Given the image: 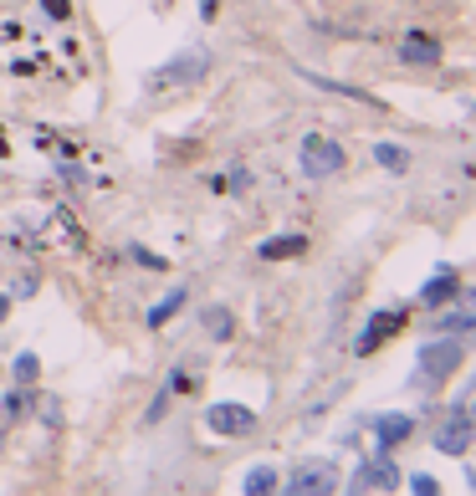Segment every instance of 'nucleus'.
<instances>
[{"label":"nucleus","instance_id":"f257e3e1","mask_svg":"<svg viewBox=\"0 0 476 496\" xmlns=\"http://www.w3.org/2000/svg\"><path fill=\"white\" fill-rule=\"evenodd\" d=\"M466 364V343L456 338V332H446V338H431L425 348H420V369H415V389L431 394L435 384H446L456 369Z\"/></svg>","mask_w":476,"mask_h":496},{"label":"nucleus","instance_id":"f03ea898","mask_svg":"<svg viewBox=\"0 0 476 496\" xmlns=\"http://www.w3.org/2000/svg\"><path fill=\"white\" fill-rule=\"evenodd\" d=\"M297 164H303L308 180H333V174H343L349 154H343V144H333V139H323V133H308L303 148H297Z\"/></svg>","mask_w":476,"mask_h":496},{"label":"nucleus","instance_id":"7ed1b4c3","mask_svg":"<svg viewBox=\"0 0 476 496\" xmlns=\"http://www.w3.org/2000/svg\"><path fill=\"white\" fill-rule=\"evenodd\" d=\"M206 72H210V52L190 46L180 57H169L165 67H154V72H149V87H154V92H159V87H190V83H200Z\"/></svg>","mask_w":476,"mask_h":496},{"label":"nucleus","instance_id":"20e7f679","mask_svg":"<svg viewBox=\"0 0 476 496\" xmlns=\"http://www.w3.org/2000/svg\"><path fill=\"white\" fill-rule=\"evenodd\" d=\"M333 486H338V471H333V460H303V466L287 476V492H292V496H328Z\"/></svg>","mask_w":476,"mask_h":496},{"label":"nucleus","instance_id":"39448f33","mask_svg":"<svg viewBox=\"0 0 476 496\" xmlns=\"http://www.w3.org/2000/svg\"><path fill=\"white\" fill-rule=\"evenodd\" d=\"M405 323H410V312H405V308L374 312L369 323H364V332H359V343H353V353H359V358H369V353H379V343H384V338H394V332L405 328Z\"/></svg>","mask_w":476,"mask_h":496},{"label":"nucleus","instance_id":"423d86ee","mask_svg":"<svg viewBox=\"0 0 476 496\" xmlns=\"http://www.w3.org/2000/svg\"><path fill=\"white\" fill-rule=\"evenodd\" d=\"M399 481H405V476H399V466H394L390 455L379 451V455H369V460H364V466L353 471L349 486H353V492H394Z\"/></svg>","mask_w":476,"mask_h":496},{"label":"nucleus","instance_id":"0eeeda50","mask_svg":"<svg viewBox=\"0 0 476 496\" xmlns=\"http://www.w3.org/2000/svg\"><path fill=\"white\" fill-rule=\"evenodd\" d=\"M206 430L226 435V440H241V435L256 430V410H246V404H210V410H206Z\"/></svg>","mask_w":476,"mask_h":496},{"label":"nucleus","instance_id":"6e6552de","mask_svg":"<svg viewBox=\"0 0 476 496\" xmlns=\"http://www.w3.org/2000/svg\"><path fill=\"white\" fill-rule=\"evenodd\" d=\"M472 440H476L472 414L451 410V414H446V425L435 430V451H440V455H466V451H472Z\"/></svg>","mask_w":476,"mask_h":496},{"label":"nucleus","instance_id":"1a4fd4ad","mask_svg":"<svg viewBox=\"0 0 476 496\" xmlns=\"http://www.w3.org/2000/svg\"><path fill=\"white\" fill-rule=\"evenodd\" d=\"M399 62L435 67V62H440V42H435L431 31H405V36H399Z\"/></svg>","mask_w":476,"mask_h":496},{"label":"nucleus","instance_id":"9d476101","mask_svg":"<svg viewBox=\"0 0 476 496\" xmlns=\"http://www.w3.org/2000/svg\"><path fill=\"white\" fill-rule=\"evenodd\" d=\"M369 430H374V440L390 451V445H399V440H410L415 435V414H369Z\"/></svg>","mask_w":476,"mask_h":496},{"label":"nucleus","instance_id":"9b49d317","mask_svg":"<svg viewBox=\"0 0 476 496\" xmlns=\"http://www.w3.org/2000/svg\"><path fill=\"white\" fill-rule=\"evenodd\" d=\"M456 292H461V276H456L451 267H440V271L431 276V282L420 287V302H425V308H440V302H451Z\"/></svg>","mask_w":476,"mask_h":496},{"label":"nucleus","instance_id":"f8f14e48","mask_svg":"<svg viewBox=\"0 0 476 496\" xmlns=\"http://www.w3.org/2000/svg\"><path fill=\"white\" fill-rule=\"evenodd\" d=\"M303 251H308V236H271V241L256 246V256H262V261H292V256H303Z\"/></svg>","mask_w":476,"mask_h":496},{"label":"nucleus","instance_id":"ddd939ff","mask_svg":"<svg viewBox=\"0 0 476 496\" xmlns=\"http://www.w3.org/2000/svg\"><path fill=\"white\" fill-rule=\"evenodd\" d=\"M185 302H190V292H185V287H174L169 297H159V302L149 308V317H144V323H149V328H165L169 317H174V312L185 308Z\"/></svg>","mask_w":476,"mask_h":496},{"label":"nucleus","instance_id":"4468645a","mask_svg":"<svg viewBox=\"0 0 476 496\" xmlns=\"http://www.w3.org/2000/svg\"><path fill=\"white\" fill-rule=\"evenodd\" d=\"M282 486V476L271 471V466H251V476L241 481V492L246 496H267V492H277Z\"/></svg>","mask_w":476,"mask_h":496},{"label":"nucleus","instance_id":"2eb2a0df","mask_svg":"<svg viewBox=\"0 0 476 496\" xmlns=\"http://www.w3.org/2000/svg\"><path fill=\"white\" fill-rule=\"evenodd\" d=\"M200 323H206V332H210V338H230V332H236V317H230V312L221 308V302L200 312Z\"/></svg>","mask_w":476,"mask_h":496},{"label":"nucleus","instance_id":"dca6fc26","mask_svg":"<svg viewBox=\"0 0 476 496\" xmlns=\"http://www.w3.org/2000/svg\"><path fill=\"white\" fill-rule=\"evenodd\" d=\"M374 159L390 169V174H405V169H410V154H405L399 144H374Z\"/></svg>","mask_w":476,"mask_h":496},{"label":"nucleus","instance_id":"f3484780","mask_svg":"<svg viewBox=\"0 0 476 496\" xmlns=\"http://www.w3.org/2000/svg\"><path fill=\"white\" fill-rule=\"evenodd\" d=\"M36 373H42V358H36V353H21V358H16V379H21V384H36Z\"/></svg>","mask_w":476,"mask_h":496},{"label":"nucleus","instance_id":"a211bd4d","mask_svg":"<svg viewBox=\"0 0 476 496\" xmlns=\"http://www.w3.org/2000/svg\"><path fill=\"white\" fill-rule=\"evenodd\" d=\"M169 394H174V389H169V379H165V389L154 394V404H149V414H144V425H159V420H165V410H169Z\"/></svg>","mask_w":476,"mask_h":496},{"label":"nucleus","instance_id":"6ab92c4d","mask_svg":"<svg viewBox=\"0 0 476 496\" xmlns=\"http://www.w3.org/2000/svg\"><path fill=\"white\" fill-rule=\"evenodd\" d=\"M42 11L52 21H67V16H72V0H42Z\"/></svg>","mask_w":476,"mask_h":496},{"label":"nucleus","instance_id":"aec40b11","mask_svg":"<svg viewBox=\"0 0 476 496\" xmlns=\"http://www.w3.org/2000/svg\"><path fill=\"white\" fill-rule=\"evenodd\" d=\"M26 404H31V384H26V389H11V399H5V410H11V414H21Z\"/></svg>","mask_w":476,"mask_h":496},{"label":"nucleus","instance_id":"412c9836","mask_svg":"<svg viewBox=\"0 0 476 496\" xmlns=\"http://www.w3.org/2000/svg\"><path fill=\"white\" fill-rule=\"evenodd\" d=\"M133 261H139V267H149V271H165V261H159L154 251H139V246H133Z\"/></svg>","mask_w":476,"mask_h":496},{"label":"nucleus","instance_id":"4be33fe9","mask_svg":"<svg viewBox=\"0 0 476 496\" xmlns=\"http://www.w3.org/2000/svg\"><path fill=\"white\" fill-rule=\"evenodd\" d=\"M410 492H415V496H435L440 486H435L431 476H415V481H410Z\"/></svg>","mask_w":476,"mask_h":496},{"label":"nucleus","instance_id":"5701e85b","mask_svg":"<svg viewBox=\"0 0 476 496\" xmlns=\"http://www.w3.org/2000/svg\"><path fill=\"white\" fill-rule=\"evenodd\" d=\"M5 317H11V297H5V292H0V323H5Z\"/></svg>","mask_w":476,"mask_h":496},{"label":"nucleus","instance_id":"b1692460","mask_svg":"<svg viewBox=\"0 0 476 496\" xmlns=\"http://www.w3.org/2000/svg\"><path fill=\"white\" fill-rule=\"evenodd\" d=\"M200 11H206V16H215V0H200Z\"/></svg>","mask_w":476,"mask_h":496}]
</instances>
